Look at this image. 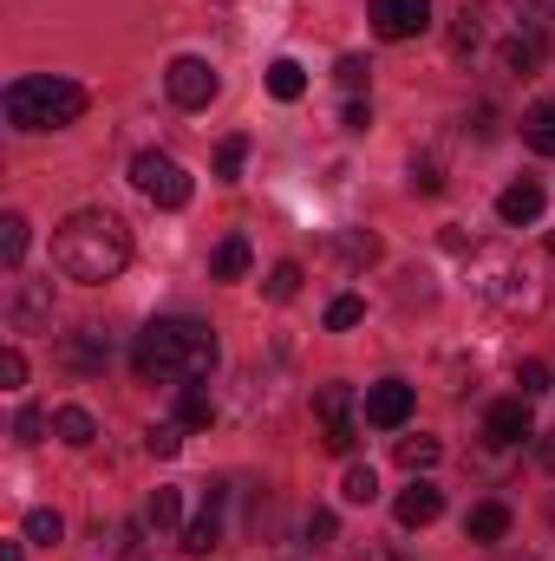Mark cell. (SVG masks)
Returning <instances> with one entry per match:
<instances>
[{
    "label": "cell",
    "instance_id": "7402d4cb",
    "mask_svg": "<svg viewBox=\"0 0 555 561\" xmlns=\"http://www.w3.org/2000/svg\"><path fill=\"white\" fill-rule=\"evenodd\" d=\"M216 419V399L203 392V386H183V405H177V424H190V431H209Z\"/></svg>",
    "mask_w": 555,
    "mask_h": 561
},
{
    "label": "cell",
    "instance_id": "ba28073f",
    "mask_svg": "<svg viewBox=\"0 0 555 561\" xmlns=\"http://www.w3.org/2000/svg\"><path fill=\"white\" fill-rule=\"evenodd\" d=\"M536 437V424H530V399L517 392V399H497L490 412H484V444L490 450H517V444H530Z\"/></svg>",
    "mask_w": 555,
    "mask_h": 561
},
{
    "label": "cell",
    "instance_id": "4fadbf2b",
    "mask_svg": "<svg viewBox=\"0 0 555 561\" xmlns=\"http://www.w3.org/2000/svg\"><path fill=\"white\" fill-rule=\"evenodd\" d=\"M393 516H399V529H424V523H438V516H444V490H431V483H412V490H399Z\"/></svg>",
    "mask_w": 555,
    "mask_h": 561
},
{
    "label": "cell",
    "instance_id": "d590c367",
    "mask_svg": "<svg viewBox=\"0 0 555 561\" xmlns=\"http://www.w3.org/2000/svg\"><path fill=\"white\" fill-rule=\"evenodd\" d=\"M307 542H314V549L333 542V510H314V516H307Z\"/></svg>",
    "mask_w": 555,
    "mask_h": 561
},
{
    "label": "cell",
    "instance_id": "44dd1931",
    "mask_svg": "<svg viewBox=\"0 0 555 561\" xmlns=\"http://www.w3.org/2000/svg\"><path fill=\"white\" fill-rule=\"evenodd\" d=\"M0 262H7V268H20V262H26V216H20V209H7V216H0Z\"/></svg>",
    "mask_w": 555,
    "mask_h": 561
},
{
    "label": "cell",
    "instance_id": "3957f363",
    "mask_svg": "<svg viewBox=\"0 0 555 561\" xmlns=\"http://www.w3.org/2000/svg\"><path fill=\"white\" fill-rule=\"evenodd\" d=\"M144 386H196L216 373V333L203 320H150L132 346Z\"/></svg>",
    "mask_w": 555,
    "mask_h": 561
},
{
    "label": "cell",
    "instance_id": "d6986e66",
    "mask_svg": "<svg viewBox=\"0 0 555 561\" xmlns=\"http://www.w3.org/2000/svg\"><path fill=\"white\" fill-rule=\"evenodd\" d=\"M53 437L72 444V450H86V444L99 437V419H92L86 405H59V412H53Z\"/></svg>",
    "mask_w": 555,
    "mask_h": 561
},
{
    "label": "cell",
    "instance_id": "4316f807",
    "mask_svg": "<svg viewBox=\"0 0 555 561\" xmlns=\"http://www.w3.org/2000/svg\"><path fill=\"white\" fill-rule=\"evenodd\" d=\"M360 320H366V300H360V294L327 300V327H333V333H347V327H360Z\"/></svg>",
    "mask_w": 555,
    "mask_h": 561
},
{
    "label": "cell",
    "instance_id": "5bb4252c",
    "mask_svg": "<svg viewBox=\"0 0 555 561\" xmlns=\"http://www.w3.org/2000/svg\"><path fill=\"white\" fill-rule=\"evenodd\" d=\"M53 320V280H26L20 294H13V327L20 333H39Z\"/></svg>",
    "mask_w": 555,
    "mask_h": 561
},
{
    "label": "cell",
    "instance_id": "ffe728a7",
    "mask_svg": "<svg viewBox=\"0 0 555 561\" xmlns=\"http://www.w3.org/2000/svg\"><path fill=\"white\" fill-rule=\"evenodd\" d=\"M523 144H530L536 157H555V99H536V105L523 112Z\"/></svg>",
    "mask_w": 555,
    "mask_h": 561
},
{
    "label": "cell",
    "instance_id": "ac0fdd59",
    "mask_svg": "<svg viewBox=\"0 0 555 561\" xmlns=\"http://www.w3.org/2000/svg\"><path fill=\"white\" fill-rule=\"evenodd\" d=\"M249 262H256L249 236H223V242H216V255H209V280H242V275H249Z\"/></svg>",
    "mask_w": 555,
    "mask_h": 561
},
{
    "label": "cell",
    "instance_id": "7a4b0ae2",
    "mask_svg": "<svg viewBox=\"0 0 555 561\" xmlns=\"http://www.w3.org/2000/svg\"><path fill=\"white\" fill-rule=\"evenodd\" d=\"M53 268L66 280H86V287H105L132 268V229L125 216L112 209H79L53 229Z\"/></svg>",
    "mask_w": 555,
    "mask_h": 561
},
{
    "label": "cell",
    "instance_id": "8fae6325",
    "mask_svg": "<svg viewBox=\"0 0 555 561\" xmlns=\"http://www.w3.org/2000/svg\"><path fill=\"white\" fill-rule=\"evenodd\" d=\"M105 359H112V340H105L99 327H79V333L59 340V366H66V373H86V379H92V373H105Z\"/></svg>",
    "mask_w": 555,
    "mask_h": 561
},
{
    "label": "cell",
    "instance_id": "30bf717a",
    "mask_svg": "<svg viewBox=\"0 0 555 561\" xmlns=\"http://www.w3.org/2000/svg\"><path fill=\"white\" fill-rule=\"evenodd\" d=\"M406 419H412V386H406V379L366 386V424H373V431H399Z\"/></svg>",
    "mask_w": 555,
    "mask_h": 561
},
{
    "label": "cell",
    "instance_id": "4dcf8cb0",
    "mask_svg": "<svg viewBox=\"0 0 555 561\" xmlns=\"http://www.w3.org/2000/svg\"><path fill=\"white\" fill-rule=\"evenodd\" d=\"M301 294V262H275L269 268V300H294Z\"/></svg>",
    "mask_w": 555,
    "mask_h": 561
},
{
    "label": "cell",
    "instance_id": "484cf974",
    "mask_svg": "<svg viewBox=\"0 0 555 561\" xmlns=\"http://www.w3.org/2000/svg\"><path fill=\"white\" fill-rule=\"evenodd\" d=\"M242 163H249V138H223L216 144V176H223V183H236Z\"/></svg>",
    "mask_w": 555,
    "mask_h": 561
},
{
    "label": "cell",
    "instance_id": "52a82bcc",
    "mask_svg": "<svg viewBox=\"0 0 555 561\" xmlns=\"http://www.w3.org/2000/svg\"><path fill=\"white\" fill-rule=\"evenodd\" d=\"M216 66L209 59H196V53H177L170 66H163V92H170V105L177 112H203L209 99H216Z\"/></svg>",
    "mask_w": 555,
    "mask_h": 561
},
{
    "label": "cell",
    "instance_id": "8992f818",
    "mask_svg": "<svg viewBox=\"0 0 555 561\" xmlns=\"http://www.w3.org/2000/svg\"><path fill=\"white\" fill-rule=\"evenodd\" d=\"M314 412H320V444L340 450V457H353V444H360V424H353V386H347V379H327V386L314 392Z\"/></svg>",
    "mask_w": 555,
    "mask_h": 561
},
{
    "label": "cell",
    "instance_id": "e0dca14e",
    "mask_svg": "<svg viewBox=\"0 0 555 561\" xmlns=\"http://www.w3.org/2000/svg\"><path fill=\"white\" fill-rule=\"evenodd\" d=\"M464 536H471L477 549H497V542L510 536V510H503V503H477V510L464 516Z\"/></svg>",
    "mask_w": 555,
    "mask_h": 561
},
{
    "label": "cell",
    "instance_id": "8d00e7d4",
    "mask_svg": "<svg viewBox=\"0 0 555 561\" xmlns=\"http://www.w3.org/2000/svg\"><path fill=\"white\" fill-rule=\"evenodd\" d=\"M412 190H424V196H431V190H444V176H438V163H431V157L412 163Z\"/></svg>",
    "mask_w": 555,
    "mask_h": 561
},
{
    "label": "cell",
    "instance_id": "ab89813d",
    "mask_svg": "<svg viewBox=\"0 0 555 561\" xmlns=\"http://www.w3.org/2000/svg\"><path fill=\"white\" fill-rule=\"evenodd\" d=\"M510 561H530V556H510Z\"/></svg>",
    "mask_w": 555,
    "mask_h": 561
},
{
    "label": "cell",
    "instance_id": "1f68e13d",
    "mask_svg": "<svg viewBox=\"0 0 555 561\" xmlns=\"http://www.w3.org/2000/svg\"><path fill=\"white\" fill-rule=\"evenodd\" d=\"M517 386H523V399L536 405V399L550 392V366H543V359H523V366H517Z\"/></svg>",
    "mask_w": 555,
    "mask_h": 561
},
{
    "label": "cell",
    "instance_id": "277c9868",
    "mask_svg": "<svg viewBox=\"0 0 555 561\" xmlns=\"http://www.w3.org/2000/svg\"><path fill=\"white\" fill-rule=\"evenodd\" d=\"M86 105H92V92L79 79H59V72H26L0 92V112L13 131H66L86 118Z\"/></svg>",
    "mask_w": 555,
    "mask_h": 561
},
{
    "label": "cell",
    "instance_id": "f35d334b",
    "mask_svg": "<svg viewBox=\"0 0 555 561\" xmlns=\"http://www.w3.org/2000/svg\"><path fill=\"white\" fill-rule=\"evenodd\" d=\"M536 7H550V13H555V0H536Z\"/></svg>",
    "mask_w": 555,
    "mask_h": 561
},
{
    "label": "cell",
    "instance_id": "836d02e7",
    "mask_svg": "<svg viewBox=\"0 0 555 561\" xmlns=\"http://www.w3.org/2000/svg\"><path fill=\"white\" fill-rule=\"evenodd\" d=\"M0 386H7V392H20V386H26V353H20V346H7V353H0Z\"/></svg>",
    "mask_w": 555,
    "mask_h": 561
},
{
    "label": "cell",
    "instance_id": "cb8c5ba5",
    "mask_svg": "<svg viewBox=\"0 0 555 561\" xmlns=\"http://www.w3.org/2000/svg\"><path fill=\"white\" fill-rule=\"evenodd\" d=\"M438 457H444V444H438V437H399V470H431V463H438Z\"/></svg>",
    "mask_w": 555,
    "mask_h": 561
},
{
    "label": "cell",
    "instance_id": "2e32d148",
    "mask_svg": "<svg viewBox=\"0 0 555 561\" xmlns=\"http://www.w3.org/2000/svg\"><path fill=\"white\" fill-rule=\"evenodd\" d=\"M223 496H229V490H209L203 516H196V523L183 529V549H190V556H209V549L223 542Z\"/></svg>",
    "mask_w": 555,
    "mask_h": 561
},
{
    "label": "cell",
    "instance_id": "9c48e42d",
    "mask_svg": "<svg viewBox=\"0 0 555 561\" xmlns=\"http://www.w3.org/2000/svg\"><path fill=\"white\" fill-rule=\"evenodd\" d=\"M366 20H373L380 39H412V33L431 26V0H373Z\"/></svg>",
    "mask_w": 555,
    "mask_h": 561
},
{
    "label": "cell",
    "instance_id": "74e56055",
    "mask_svg": "<svg viewBox=\"0 0 555 561\" xmlns=\"http://www.w3.org/2000/svg\"><path fill=\"white\" fill-rule=\"evenodd\" d=\"M0 561H20V542H0Z\"/></svg>",
    "mask_w": 555,
    "mask_h": 561
},
{
    "label": "cell",
    "instance_id": "7c38bea8",
    "mask_svg": "<svg viewBox=\"0 0 555 561\" xmlns=\"http://www.w3.org/2000/svg\"><path fill=\"white\" fill-rule=\"evenodd\" d=\"M543 203H550L543 183H536V176H517V183L497 196V216H503L510 229H530V222H543Z\"/></svg>",
    "mask_w": 555,
    "mask_h": 561
},
{
    "label": "cell",
    "instance_id": "83f0119b",
    "mask_svg": "<svg viewBox=\"0 0 555 561\" xmlns=\"http://www.w3.org/2000/svg\"><path fill=\"white\" fill-rule=\"evenodd\" d=\"M183 431H190V424H150V431H144V450H150V457H177V450H183Z\"/></svg>",
    "mask_w": 555,
    "mask_h": 561
},
{
    "label": "cell",
    "instance_id": "6da1fadb",
    "mask_svg": "<svg viewBox=\"0 0 555 561\" xmlns=\"http://www.w3.org/2000/svg\"><path fill=\"white\" fill-rule=\"evenodd\" d=\"M451 53L457 59H497L503 72H543L550 59V33L517 7V0H464L457 26H451Z\"/></svg>",
    "mask_w": 555,
    "mask_h": 561
},
{
    "label": "cell",
    "instance_id": "603a6c76",
    "mask_svg": "<svg viewBox=\"0 0 555 561\" xmlns=\"http://www.w3.org/2000/svg\"><path fill=\"white\" fill-rule=\"evenodd\" d=\"M269 92H275L281 105H294V99L307 92V72H301L294 59H275V66H269Z\"/></svg>",
    "mask_w": 555,
    "mask_h": 561
},
{
    "label": "cell",
    "instance_id": "d4e9b609",
    "mask_svg": "<svg viewBox=\"0 0 555 561\" xmlns=\"http://www.w3.org/2000/svg\"><path fill=\"white\" fill-rule=\"evenodd\" d=\"M26 542H39V549H53L59 536H66V523H59V510H26Z\"/></svg>",
    "mask_w": 555,
    "mask_h": 561
},
{
    "label": "cell",
    "instance_id": "d6a6232c",
    "mask_svg": "<svg viewBox=\"0 0 555 561\" xmlns=\"http://www.w3.org/2000/svg\"><path fill=\"white\" fill-rule=\"evenodd\" d=\"M366 72H373V66H366L360 53H340V66H333V79H340L347 92H360V85H366Z\"/></svg>",
    "mask_w": 555,
    "mask_h": 561
},
{
    "label": "cell",
    "instance_id": "f546056e",
    "mask_svg": "<svg viewBox=\"0 0 555 561\" xmlns=\"http://www.w3.org/2000/svg\"><path fill=\"white\" fill-rule=\"evenodd\" d=\"M46 431H53V412H46V405H20V419H13V437H20V444H39Z\"/></svg>",
    "mask_w": 555,
    "mask_h": 561
},
{
    "label": "cell",
    "instance_id": "5b68a950",
    "mask_svg": "<svg viewBox=\"0 0 555 561\" xmlns=\"http://www.w3.org/2000/svg\"><path fill=\"white\" fill-rule=\"evenodd\" d=\"M132 183H138L144 203H157V209H190V196H196L190 170H183L170 150H138V157H132Z\"/></svg>",
    "mask_w": 555,
    "mask_h": 561
},
{
    "label": "cell",
    "instance_id": "9a60e30c",
    "mask_svg": "<svg viewBox=\"0 0 555 561\" xmlns=\"http://www.w3.org/2000/svg\"><path fill=\"white\" fill-rule=\"evenodd\" d=\"M144 529H150L157 542H163V536H177V529H183V490H170V483H163V490H150V503H144Z\"/></svg>",
    "mask_w": 555,
    "mask_h": 561
},
{
    "label": "cell",
    "instance_id": "e575fe53",
    "mask_svg": "<svg viewBox=\"0 0 555 561\" xmlns=\"http://www.w3.org/2000/svg\"><path fill=\"white\" fill-rule=\"evenodd\" d=\"M340 125H347V131H366V125H373V105H366V99H347Z\"/></svg>",
    "mask_w": 555,
    "mask_h": 561
},
{
    "label": "cell",
    "instance_id": "f1b7e54d",
    "mask_svg": "<svg viewBox=\"0 0 555 561\" xmlns=\"http://www.w3.org/2000/svg\"><path fill=\"white\" fill-rule=\"evenodd\" d=\"M340 496H347V503H373V496H380L373 463H353V470H347V483H340Z\"/></svg>",
    "mask_w": 555,
    "mask_h": 561
}]
</instances>
